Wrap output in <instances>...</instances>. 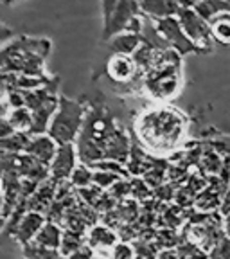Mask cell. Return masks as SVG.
<instances>
[{"label": "cell", "mask_w": 230, "mask_h": 259, "mask_svg": "<svg viewBox=\"0 0 230 259\" xmlns=\"http://www.w3.org/2000/svg\"><path fill=\"white\" fill-rule=\"evenodd\" d=\"M137 130L141 142L146 150L153 153L166 155L180 146L187 132V121L183 113L171 106H158L142 113L137 121Z\"/></svg>", "instance_id": "1"}, {"label": "cell", "mask_w": 230, "mask_h": 259, "mask_svg": "<svg viewBox=\"0 0 230 259\" xmlns=\"http://www.w3.org/2000/svg\"><path fill=\"white\" fill-rule=\"evenodd\" d=\"M83 124V108L79 103L69 101L65 97L58 99V108L49 122V135L56 141V144H69L79 134Z\"/></svg>", "instance_id": "2"}, {"label": "cell", "mask_w": 230, "mask_h": 259, "mask_svg": "<svg viewBox=\"0 0 230 259\" xmlns=\"http://www.w3.org/2000/svg\"><path fill=\"white\" fill-rule=\"evenodd\" d=\"M176 18L180 22V25H182L183 32L189 36V40L198 45L202 49V53L212 49L214 40H212V34H210L209 22L194 11V8H180L176 13Z\"/></svg>", "instance_id": "3"}, {"label": "cell", "mask_w": 230, "mask_h": 259, "mask_svg": "<svg viewBox=\"0 0 230 259\" xmlns=\"http://www.w3.org/2000/svg\"><path fill=\"white\" fill-rule=\"evenodd\" d=\"M155 22V27L157 31L160 32L164 40L169 44L171 49L178 51L180 54H189V53H202V49L198 47L196 44L189 40L186 32H183L182 25L178 22L176 15L173 16H166V18H158Z\"/></svg>", "instance_id": "4"}, {"label": "cell", "mask_w": 230, "mask_h": 259, "mask_svg": "<svg viewBox=\"0 0 230 259\" xmlns=\"http://www.w3.org/2000/svg\"><path fill=\"white\" fill-rule=\"evenodd\" d=\"M137 15H141L139 0H117L115 6H113L112 13H110V16L105 20V32H103V38H105V40H110L113 34L124 31L128 22Z\"/></svg>", "instance_id": "5"}, {"label": "cell", "mask_w": 230, "mask_h": 259, "mask_svg": "<svg viewBox=\"0 0 230 259\" xmlns=\"http://www.w3.org/2000/svg\"><path fill=\"white\" fill-rule=\"evenodd\" d=\"M76 150H74V144H60L56 150V155L49 164V173L54 182H63V180H69L70 173H72L74 166H76Z\"/></svg>", "instance_id": "6"}, {"label": "cell", "mask_w": 230, "mask_h": 259, "mask_svg": "<svg viewBox=\"0 0 230 259\" xmlns=\"http://www.w3.org/2000/svg\"><path fill=\"white\" fill-rule=\"evenodd\" d=\"M106 72L117 83H128L141 77V69L135 63L131 54H113L106 65Z\"/></svg>", "instance_id": "7"}, {"label": "cell", "mask_w": 230, "mask_h": 259, "mask_svg": "<svg viewBox=\"0 0 230 259\" xmlns=\"http://www.w3.org/2000/svg\"><path fill=\"white\" fill-rule=\"evenodd\" d=\"M43 223H45L43 212H38V210H27V212L22 216L20 222L16 223L15 231H13L11 236L16 239V241L20 243L22 247H24V245H27V243L36 236V232L40 231V227L43 225Z\"/></svg>", "instance_id": "8"}, {"label": "cell", "mask_w": 230, "mask_h": 259, "mask_svg": "<svg viewBox=\"0 0 230 259\" xmlns=\"http://www.w3.org/2000/svg\"><path fill=\"white\" fill-rule=\"evenodd\" d=\"M58 150V144L51 135L43 134H34V137H29V142L25 146V153L32 155L38 160L45 162V164H51V160L54 158Z\"/></svg>", "instance_id": "9"}, {"label": "cell", "mask_w": 230, "mask_h": 259, "mask_svg": "<svg viewBox=\"0 0 230 259\" xmlns=\"http://www.w3.org/2000/svg\"><path fill=\"white\" fill-rule=\"evenodd\" d=\"M139 8L142 15L158 20V18L176 15L180 6L176 0H139Z\"/></svg>", "instance_id": "10"}, {"label": "cell", "mask_w": 230, "mask_h": 259, "mask_svg": "<svg viewBox=\"0 0 230 259\" xmlns=\"http://www.w3.org/2000/svg\"><path fill=\"white\" fill-rule=\"evenodd\" d=\"M86 243L90 245V248H113L117 245V234L113 229L105 225H96L88 231V234H85Z\"/></svg>", "instance_id": "11"}, {"label": "cell", "mask_w": 230, "mask_h": 259, "mask_svg": "<svg viewBox=\"0 0 230 259\" xmlns=\"http://www.w3.org/2000/svg\"><path fill=\"white\" fill-rule=\"evenodd\" d=\"M141 34L139 32L121 31L113 34L110 40V49L113 54H133L135 49L141 45Z\"/></svg>", "instance_id": "12"}, {"label": "cell", "mask_w": 230, "mask_h": 259, "mask_svg": "<svg viewBox=\"0 0 230 259\" xmlns=\"http://www.w3.org/2000/svg\"><path fill=\"white\" fill-rule=\"evenodd\" d=\"M61 234H63V232H61L60 225H56L53 220H49V222H45L43 225L40 227V231L36 232V236H34L31 241L38 243V245H43V247H47V248L58 250L61 243Z\"/></svg>", "instance_id": "13"}, {"label": "cell", "mask_w": 230, "mask_h": 259, "mask_svg": "<svg viewBox=\"0 0 230 259\" xmlns=\"http://www.w3.org/2000/svg\"><path fill=\"white\" fill-rule=\"evenodd\" d=\"M209 27L214 44L218 41L221 45H230V13H221L214 16L209 22Z\"/></svg>", "instance_id": "14"}, {"label": "cell", "mask_w": 230, "mask_h": 259, "mask_svg": "<svg viewBox=\"0 0 230 259\" xmlns=\"http://www.w3.org/2000/svg\"><path fill=\"white\" fill-rule=\"evenodd\" d=\"M194 11L207 22H210L221 13H230V0H200L194 6Z\"/></svg>", "instance_id": "15"}, {"label": "cell", "mask_w": 230, "mask_h": 259, "mask_svg": "<svg viewBox=\"0 0 230 259\" xmlns=\"http://www.w3.org/2000/svg\"><path fill=\"white\" fill-rule=\"evenodd\" d=\"M8 119H9V122H11L13 128H15V132H25V134H31L32 112L27 108V106L11 108V112L8 113Z\"/></svg>", "instance_id": "16"}, {"label": "cell", "mask_w": 230, "mask_h": 259, "mask_svg": "<svg viewBox=\"0 0 230 259\" xmlns=\"http://www.w3.org/2000/svg\"><path fill=\"white\" fill-rule=\"evenodd\" d=\"M69 180H70V184H72V186L77 187V189H79V187L90 186V184H94V171H92V167H90L88 164H86V166H85V164L74 166V169H72V173H70Z\"/></svg>", "instance_id": "17"}, {"label": "cell", "mask_w": 230, "mask_h": 259, "mask_svg": "<svg viewBox=\"0 0 230 259\" xmlns=\"http://www.w3.org/2000/svg\"><path fill=\"white\" fill-rule=\"evenodd\" d=\"M119 178H122L121 175L112 173V171H99V169L94 171V184L97 187H101V189H110Z\"/></svg>", "instance_id": "18"}, {"label": "cell", "mask_w": 230, "mask_h": 259, "mask_svg": "<svg viewBox=\"0 0 230 259\" xmlns=\"http://www.w3.org/2000/svg\"><path fill=\"white\" fill-rule=\"evenodd\" d=\"M221 158L214 153V151H209V153L203 155L202 162H200V166L203 167V171L209 175H218L219 169H221Z\"/></svg>", "instance_id": "19"}, {"label": "cell", "mask_w": 230, "mask_h": 259, "mask_svg": "<svg viewBox=\"0 0 230 259\" xmlns=\"http://www.w3.org/2000/svg\"><path fill=\"white\" fill-rule=\"evenodd\" d=\"M209 255H216V257H230V238L228 236H221L218 243L214 245V250H210Z\"/></svg>", "instance_id": "20"}, {"label": "cell", "mask_w": 230, "mask_h": 259, "mask_svg": "<svg viewBox=\"0 0 230 259\" xmlns=\"http://www.w3.org/2000/svg\"><path fill=\"white\" fill-rule=\"evenodd\" d=\"M8 106L9 108H20V106H25L24 90H20V89L8 90Z\"/></svg>", "instance_id": "21"}, {"label": "cell", "mask_w": 230, "mask_h": 259, "mask_svg": "<svg viewBox=\"0 0 230 259\" xmlns=\"http://www.w3.org/2000/svg\"><path fill=\"white\" fill-rule=\"evenodd\" d=\"M113 255L115 257H129V255H135V252L131 250L128 243H119V245L113 247Z\"/></svg>", "instance_id": "22"}, {"label": "cell", "mask_w": 230, "mask_h": 259, "mask_svg": "<svg viewBox=\"0 0 230 259\" xmlns=\"http://www.w3.org/2000/svg\"><path fill=\"white\" fill-rule=\"evenodd\" d=\"M115 2H117V0H103V13H105V20L110 16V13H112Z\"/></svg>", "instance_id": "23"}, {"label": "cell", "mask_w": 230, "mask_h": 259, "mask_svg": "<svg viewBox=\"0 0 230 259\" xmlns=\"http://www.w3.org/2000/svg\"><path fill=\"white\" fill-rule=\"evenodd\" d=\"M176 2H178V6H180V8H194L200 0H176Z\"/></svg>", "instance_id": "24"}, {"label": "cell", "mask_w": 230, "mask_h": 259, "mask_svg": "<svg viewBox=\"0 0 230 259\" xmlns=\"http://www.w3.org/2000/svg\"><path fill=\"white\" fill-rule=\"evenodd\" d=\"M225 232L228 234V238H230V210L225 214Z\"/></svg>", "instance_id": "25"}, {"label": "cell", "mask_w": 230, "mask_h": 259, "mask_svg": "<svg viewBox=\"0 0 230 259\" xmlns=\"http://www.w3.org/2000/svg\"><path fill=\"white\" fill-rule=\"evenodd\" d=\"M4 117H8V108H6V105L0 103V119H4Z\"/></svg>", "instance_id": "26"}]
</instances>
